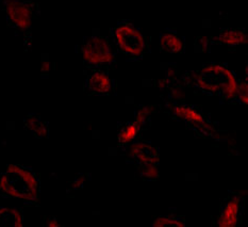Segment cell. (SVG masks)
Instances as JSON below:
<instances>
[{
    "mask_svg": "<svg viewBox=\"0 0 248 227\" xmlns=\"http://www.w3.org/2000/svg\"><path fill=\"white\" fill-rule=\"evenodd\" d=\"M40 178L35 172L19 164H9L0 173V195L25 202H36Z\"/></svg>",
    "mask_w": 248,
    "mask_h": 227,
    "instance_id": "obj_1",
    "label": "cell"
},
{
    "mask_svg": "<svg viewBox=\"0 0 248 227\" xmlns=\"http://www.w3.org/2000/svg\"><path fill=\"white\" fill-rule=\"evenodd\" d=\"M197 89L206 93L217 95L231 101L236 98L238 83L234 74L222 64H206L193 77Z\"/></svg>",
    "mask_w": 248,
    "mask_h": 227,
    "instance_id": "obj_2",
    "label": "cell"
},
{
    "mask_svg": "<svg viewBox=\"0 0 248 227\" xmlns=\"http://www.w3.org/2000/svg\"><path fill=\"white\" fill-rule=\"evenodd\" d=\"M113 36L118 49L129 58L138 59L146 52V37L131 23L118 24L113 30Z\"/></svg>",
    "mask_w": 248,
    "mask_h": 227,
    "instance_id": "obj_3",
    "label": "cell"
},
{
    "mask_svg": "<svg viewBox=\"0 0 248 227\" xmlns=\"http://www.w3.org/2000/svg\"><path fill=\"white\" fill-rule=\"evenodd\" d=\"M83 60L93 66L107 65L114 61V51L106 37L94 35L88 37L81 47Z\"/></svg>",
    "mask_w": 248,
    "mask_h": 227,
    "instance_id": "obj_4",
    "label": "cell"
},
{
    "mask_svg": "<svg viewBox=\"0 0 248 227\" xmlns=\"http://www.w3.org/2000/svg\"><path fill=\"white\" fill-rule=\"evenodd\" d=\"M8 18L20 30H28L32 25V9L25 0H4Z\"/></svg>",
    "mask_w": 248,
    "mask_h": 227,
    "instance_id": "obj_5",
    "label": "cell"
},
{
    "mask_svg": "<svg viewBox=\"0 0 248 227\" xmlns=\"http://www.w3.org/2000/svg\"><path fill=\"white\" fill-rule=\"evenodd\" d=\"M243 198L239 194L229 196L220 207L217 219L218 227H234L241 221L242 209H243Z\"/></svg>",
    "mask_w": 248,
    "mask_h": 227,
    "instance_id": "obj_6",
    "label": "cell"
},
{
    "mask_svg": "<svg viewBox=\"0 0 248 227\" xmlns=\"http://www.w3.org/2000/svg\"><path fill=\"white\" fill-rule=\"evenodd\" d=\"M128 158L136 162L138 169L153 164L158 165L160 159L158 149L153 145L136 141L129 145Z\"/></svg>",
    "mask_w": 248,
    "mask_h": 227,
    "instance_id": "obj_7",
    "label": "cell"
},
{
    "mask_svg": "<svg viewBox=\"0 0 248 227\" xmlns=\"http://www.w3.org/2000/svg\"><path fill=\"white\" fill-rule=\"evenodd\" d=\"M170 111L172 114L181 118L183 121H186L193 127L201 128L206 131L212 130V128L208 125L206 117L203 116L201 111L195 109V108L186 105H175L171 107Z\"/></svg>",
    "mask_w": 248,
    "mask_h": 227,
    "instance_id": "obj_8",
    "label": "cell"
},
{
    "mask_svg": "<svg viewBox=\"0 0 248 227\" xmlns=\"http://www.w3.org/2000/svg\"><path fill=\"white\" fill-rule=\"evenodd\" d=\"M112 86L113 84L110 76L101 71L92 73L88 77V80H86V88L94 94H109L112 90Z\"/></svg>",
    "mask_w": 248,
    "mask_h": 227,
    "instance_id": "obj_9",
    "label": "cell"
},
{
    "mask_svg": "<svg viewBox=\"0 0 248 227\" xmlns=\"http://www.w3.org/2000/svg\"><path fill=\"white\" fill-rule=\"evenodd\" d=\"M159 45L161 52L170 53V55L182 52L183 48H185V43H183L181 37L170 31L163 32L160 35Z\"/></svg>",
    "mask_w": 248,
    "mask_h": 227,
    "instance_id": "obj_10",
    "label": "cell"
},
{
    "mask_svg": "<svg viewBox=\"0 0 248 227\" xmlns=\"http://www.w3.org/2000/svg\"><path fill=\"white\" fill-rule=\"evenodd\" d=\"M24 214L17 207H0V227H23Z\"/></svg>",
    "mask_w": 248,
    "mask_h": 227,
    "instance_id": "obj_11",
    "label": "cell"
},
{
    "mask_svg": "<svg viewBox=\"0 0 248 227\" xmlns=\"http://www.w3.org/2000/svg\"><path fill=\"white\" fill-rule=\"evenodd\" d=\"M215 40L222 45L238 46L246 44L248 42V36L246 32L239 29H225L220 31Z\"/></svg>",
    "mask_w": 248,
    "mask_h": 227,
    "instance_id": "obj_12",
    "label": "cell"
},
{
    "mask_svg": "<svg viewBox=\"0 0 248 227\" xmlns=\"http://www.w3.org/2000/svg\"><path fill=\"white\" fill-rule=\"evenodd\" d=\"M142 127H140L137 123H126L125 125H123L120 130H118L117 134V141L121 146H129L131 143L136 141L138 138L140 130Z\"/></svg>",
    "mask_w": 248,
    "mask_h": 227,
    "instance_id": "obj_13",
    "label": "cell"
},
{
    "mask_svg": "<svg viewBox=\"0 0 248 227\" xmlns=\"http://www.w3.org/2000/svg\"><path fill=\"white\" fill-rule=\"evenodd\" d=\"M25 127L35 138L43 139L48 137L47 124L36 114H29L25 118Z\"/></svg>",
    "mask_w": 248,
    "mask_h": 227,
    "instance_id": "obj_14",
    "label": "cell"
},
{
    "mask_svg": "<svg viewBox=\"0 0 248 227\" xmlns=\"http://www.w3.org/2000/svg\"><path fill=\"white\" fill-rule=\"evenodd\" d=\"M154 227H185L186 221L174 214L161 215L153 221Z\"/></svg>",
    "mask_w": 248,
    "mask_h": 227,
    "instance_id": "obj_15",
    "label": "cell"
},
{
    "mask_svg": "<svg viewBox=\"0 0 248 227\" xmlns=\"http://www.w3.org/2000/svg\"><path fill=\"white\" fill-rule=\"evenodd\" d=\"M138 170L140 171V175H141L143 179H146V180H155V179H158L160 176L157 164L147 165V166L141 167V169H138Z\"/></svg>",
    "mask_w": 248,
    "mask_h": 227,
    "instance_id": "obj_16",
    "label": "cell"
},
{
    "mask_svg": "<svg viewBox=\"0 0 248 227\" xmlns=\"http://www.w3.org/2000/svg\"><path fill=\"white\" fill-rule=\"evenodd\" d=\"M155 112L154 106H143L138 110L136 117H134V123H137L140 127H143V125L146 122L148 116Z\"/></svg>",
    "mask_w": 248,
    "mask_h": 227,
    "instance_id": "obj_17",
    "label": "cell"
},
{
    "mask_svg": "<svg viewBox=\"0 0 248 227\" xmlns=\"http://www.w3.org/2000/svg\"><path fill=\"white\" fill-rule=\"evenodd\" d=\"M236 98L240 100V104L248 105V83L246 81H239Z\"/></svg>",
    "mask_w": 248,
    "mask_h": 227,
    "instance_id": "obj_18",
    "label": "cell"
},
{
    "mask_svg": "<svg viewBox=\"0 0 248 227\" xmlns=\"http://www.w3.org/2000/svg\"><path fill=\"white\" fill-rule=\"evenodd\" d=\"M170 93H171L170 95H171L172 98H174L177 101H182L183 99L186 98V93L181 89H178V88L171 89Z\"/></svg>",
    "mask_w": 248,
    "mask_h": 227,
    "instance_id": "obj_19",
    "label": "cell"
},
{
    "mask_svg": "<svg viewBox=\"0 0 248 227\" xmlns=\"http://www.w3.org/2000/svg\"><path fill=\"white\" fill-rule=\"evenodd\" d=\"M44 224H45V226H48V227H59L60 226V224L58 223V221L52 217L46 218V220L44 221Z\"/></svg>",
    "mask_w": 248,
    "mask_h": 227,
    "instance_id": "obj_20",
    "label": "cell"
},
{
    "mask_svg": "<svg viewBox=\"0 0 248 227\" xmlns=\"http://www.w3.org/2000/svg\"><path fill=\"white\" fill-rule=\"evenodd\" d=\"M41 68H42V72H43V73H47V72H49V71H50V68H51V64H50V62H49V61H45V62H43V63H42V66H41Z\"/></svg>",
    "mask_w": 248,
    "mask_h": 227,
    "instance_id": "obj_21",
    "label": "cell"
}]
</instances>
